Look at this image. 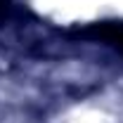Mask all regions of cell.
<instances>
[{
    "label": "cell",
    "mask_w": 123,
    "mask_h": 123,
    "mask_svg": "<svg viewBox=\"0 0 123 123\" xmlns=\"http://www.w3.org/2000/svg\"><path fill=\"white\" fill-rule=\"evenodd\" d=\"M97 36H102L104 40H109L123 50V24H102L97 29Z\"/></svg>",
    "instance_id": "obj_1"
}]
</instances>
